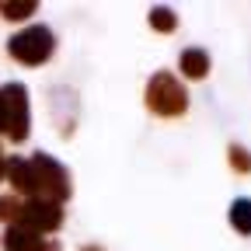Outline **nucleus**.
I'll use <instances>...</instances> for the list:
<instances>
[{
	"label": "nucleus",
	"instance_id": "f257e3e1",
	"mask_svg": "<svg viewBox=\"0 0 251 251\" xmlns=\"http://www.w3.org/2000/svg\"><path fill=\"white\" fill-rule=\"evenodd\" d=\"M7 178L18 192L42 199V202H67L74 185H70V171L59 161H52L49 153H31V157H11L7 161Z\"/></svg>",
	"mask_w": 251,
	"mask_h": 251
},
{
	"label": "nucleus",
	"instance_id": "f03ea898",
	"mask_svg": "<svg viewBox=\"0 0 251 251\" xmlns=\"http://www.w3.org/2000/svg\"><path fill=\"white\" fill-rule=\"evenodd\" d=\"M143 101H147V108H150L157 119H178V115L188 112V91H185V84H181L171 70H157V74L147 80Z\"/></svg>",
	"mask_w": 251,
	"mask_h": 251
},
{
	"label": "nucleus",
	"instance_id": "7ed1b4c3",
	"mask_svg": "<svg viewBox=\"0 0 251 251\" xmlns=\"http://www.w3.org/2000/svg\"><path fill=\"white\" fill-rule=\"evenodd\" d=\"M7 52L18 63H25V67H42V63L56 52V35L46 25H28L25 31H18V35L7 42Z\"/></svg>",
	"mask_w": 251,
	"mask_h": 251
},
{
	"label": "nucleus",
	"instance_id": "20e7f679",
	"mask_svg": "<svg viewBox=\"0 0 251 251\" xmlns=\"http://www.w3.org/2000/svg\"><path fill=\"white\" fill-rule=\"evenodd\" d=\"M63 224V206L59 202H42V199H28L21 206V220L18 227H28L35 234H52Z\"/></svg>",
	"mask_w": 251,
	"mask_h": 251
},
{
	"label": "nucleus",
	"instance_id": "39448f33",
	"mask_svg": "<svg viewBox=\"0 0 251 251\" xmlns=\"http://www.w3.org/2000/svg\"><path fill=\"white\" fill-rule=\"evenodd\" d=\"M4 94H7V105H11V129H7V136L14 143H21L28 136V91H25V84H7Z\"/></svg>",
	"mask_w": 251,
	"mask_h": 251
},
{
	"label": "nucleus",
	"instance_id": "423d86ee",
	"mask_svg": "<svg viewBox=\"0 0 251 251\" xmlns=\"http://www.w3.org/2000/svg\"><path fill=\"white\" fill-rule=\"evenodd\" d=\"M209 67H213V59H209V52L199 49V46L185 49L181 59H178V70H181L188 80H206V77H209Z\"/></svg>",
	"mask_w": 251,
	"mask_h": 251
},
{
	"label": "nucleus",
	"instance_id": "0eeeda50",
	"mask_svg": "<svg viewBox=\"0 0 251 251\" xmlns=\"http://www.w3.org/2000/svg\"><path fill=\"white\" fill-rule=\"evenodd\" d=\"M46 248H49V241H42V234L18 227V224L4 234V251H46Z\"/></svg>",
	"mask_w": 251,
	"mask_h": 251
},
{
	"label": "nucleus",
	"instance_id": "6e6552de",
	"mask_svg": "<svg viewBox=\"0 0 251 251\" xmlns=\"http://www.w3.org/2000/svg\"><path fill=\"white\" fill-rule=\"evenodd\" d=\"M230 227L244 237H251V199H234L230 202Z\"/></svg>",
	"mask_w": 251,
	"mask_h": 251
},
{
	"label": "nucleus",
	"instance_id": "1a4fd4ad",
	"mask_svg": "<svg viewBox=\"0 0 251 251\" xmlns=\"http://www.w3.org/2000/svg\"><path fill=\"white\" fill-rule=\"evenodd\" d=\"M150 28L161 31V35H171L178 28V14L171 7H150Z\"/></svg>",
	"mask_w": 251,
	"mask_h": 251
},
{
	"label": "nucleus",
	"instance_id": "9d476101",
	"mask_svg": "<svg viewBox=\"0 0 251 251\" xmlns=\"http://www.w3.org/2000/svg\"><path fill=\"white\" fill-rule=\"evenodd\" d=\"M227 164H230V171H237V175H251V150L241 147V143H230V147H227Z\"/></svg>",
	"mask_w": 251,
	"mask_h": 251
},
{
	"label": "nucleus",
	"instance_id": "9b49d317",
	"mask_svg": "<svg viewBox=\"0 0 251 251\" xmlns=\"http://www.w3.org/2000/svg\"><path fill=\"white\" fill-rule=\"evenodd\" d=\"M39 11V4L35 0H14V4H0V14H4L7 21H25V18H31Z\"/></svg>",
	"mask_w": 251,
	"mask_h": 251
},
{
	"label": "nucleus",
	"instance_id": "f8f14e48",
	"mask_svg": "<svg viewBox=\"0 0 251 251\" xmlns=\"http://www.w3.org/2000/svg\"><path fill=\"white\" fill-rule=\"evenodd\" d=\"M21 199L18 196H0V220H7V224H18L21 220Z\"/></svg>",
	"mask_w": 251,
	"mask_h": 251
},
{
	"label": "nucleus",
	"instance_id": "ddd939ff",
	"mask_svg": "<svg viewBox=\"0 0 251 251\" xmlns=\"http://www.w3.org/2000/svg\"><path fill=\"white\" fill-rule=\"evenodd\" d=\"M7 129H11V105H7L4 87H0V133H7Z\"/></svg>",
	"mask_w": 251,
	"mask_h": 251
},
{
	"label": "nucleus",
	"instance_id": "4468645a",
	"mask_svg": "<svg viewBox=\"0 0 251 251\" xmlns=\"http://www.w3.org/2000/svg\"><path fill=\"white\" fill-rule=\"evenodd\" d=\"M80 251H105V248H98V244H84Z\"/></svg>",
	"mask_w": 251,
	"mask_h": 251
},
{
	"label": "nucleus",
	"instance_id": "2eb2a0df",
	"mask_svg": "<svg viewBox=\"0 0 251 251\" xmlns=\"http://www.w3.org/2000/svg\"><path fill=\"white\" fill-rule=\"evenodd\" d=\"M4 171H7V161H4V157H0V178H4Z\"/></svg>",
	"mask_w": 251,
	"mask_h": 251
},
{
	"label": "nucleus",
	"instance_id": "dca6fc26",
	"mask_svg": "<svg viewBox=\"0 0 251 251\" xmlns=\"http://www.w3.org/2000/svg\"><path fill=\"white\" fill-rule=\"evenodd\" d=\"M46 251H63V248H59V244H52V241H49V248H46Z\"/></svg>",
	"mask_w": 251,
	"mask_h": 251
}]
</instances>
